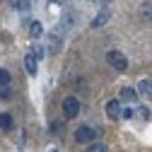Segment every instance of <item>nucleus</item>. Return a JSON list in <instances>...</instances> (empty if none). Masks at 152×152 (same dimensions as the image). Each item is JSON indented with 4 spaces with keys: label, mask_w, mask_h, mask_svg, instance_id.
<instances>
[{
    "label": "nucleus",
    "mask_w": 152,
    "mask_h": 152,
    "mask_svg": "<svg viewBox=\"0 0 152 152\" xmlns=\"http://www.w3.org/2000/svg\"><path fill=\"white\" fill-rule=\"evenodd\" d=\"M106 63L111 68H116V70H126L128 68V58H126L121 51H109L106 53Z\"/></svg>",
    "instance_id": "obj_1"
},
{
    "label": "nucleus",
    "mask_w": 152,
    "mask_h": 152,
    "mask_svg": "<svg viewBox=\"0 0 152 152\" xmlns=\"http://www.w3.org/2000/svg\"><path fill=\"white\" fill-rule=\"evenodd\" d=\"M63 113H65V118H75L80 113V99L77 97H65L63 102Z\"/></svg>",
    "instance_id": "obj_2"
},
{
    "label": "nucleus",
    "mask_w": 152,
    "mask_h": 152,
    "mask_svg": "<svg viewBox=\"0 0 152 152\" xmlns=\"http://www.w3.org/2000/svg\"><path fill=\"white\" fill-rule=\"evenodd\" d=\"M94 138H97V128H89V126H82L75 130V140H77L80 145L82 142H92Z\"/></svg>",
    "instance_id": "obj_3"
},
{
    "label": "nucleus",
    "mask_w": 152,
    "mask_h": 152,
    "mask_svg": "<svg viewBox=\"0 0 152 152\" xmlns=\"http://www.w3.org/2000/svg\"><path fill=\"white\" fill-rule=\"evenodd\" d=\"M106 113H109V118H121V104L116 102V99H109L106 102Z\"/></svg>",
    "instance_id": "obj_4"
},
{
    "label": "nucleus",
    "mask_w": 152,
    "mask_h": 152,
    "mask_svg": "<svg viewBox=\"0 0 152 152\" xmlns=\"http://www.w3.org/2000/svg\"><path fill=\"white\" fill-rule=\"evenodd\" d=\"M135 94H140V97H145V99H152V80H140Z\"/></svg>",
    "instance_id": "obj_5"
},
{
    "label": "nucleus",
    "mask_w": 152,
    "mask_h": 152,
    "mask_svg": "<svg viewBox=\"0 0 152 152\" xmlns=\"http://www.w3.org/2000/svg\"><path fill=\"white\" fill-rule=\"evenodd\" d=\"M36 65H39V61H36L31 53H27V56H24V68H27V72L31 75V77H34L36 72H39V68H36Z\"/></svg>",
    "instance_id": "obj_6"
},
{
    "label": "nucleus",
    "mask_w": 152,
    "mask_h": 152,
    "mask_svg": "<svg viewBox=\"0 0 152 152\" xmlns=\"http://www.w3.org/2000/svg\"><path fill=\"white\" fill-rule=\"evenodd\" d=\"M118 99H121V102H128V104H130V102H135V99H138V94L133 92L130 87H121V92H118Z\"/></svg>",
    "instance_id": "obj_7"
},
{
    "label": "nucleus",
    "mask_w": 152,
    "mask_h": 152,
    "mask_svg": "<svg viewBox=\"0 0 152 152\" xmlns=\"http://www.w3.org/2000/svg\"><path fill=\"white\" fill-rule=\"evenodd\" d=\"M109 17H111V12H109V10H102V12H99V15L94 17V20H92V27L97 29V27H102V24H106V22H109Z\"/></svg>",
    "instance_id": "obj_8"
},
{
    "label": "nucleus",
    "mask_w": 152,
    "mask_h": 152,
    "mask_svg": "<svg viewBox=\"0 0 152 152\" xmlns=\"http://www.w3.org/2000/svg\"><path fill=\"white\" fill-rule=\"evenodd\" d=\"M0 128L3 130H12L15 128V121H12L10 113H0Z\"/></svg>",
    "instance_id": "obj_9"
},
{
    "label": "nucleus",
    "mask_w": 152,
    "mask_h": 152,
    "mask_svg": "<svg viewBox=\"0 0 152 152\" xmlns=\"http://www.w3.org/2000/svg\"><path fill=\"white\" fill-rule=\"evenodd\" d=\"M7 5L15 7V10H20V12H24V10L31 7V5H29V0H7Z\"/></svg>",
    "instance_id": "obj_10"
},
{
    "label": "nucleus",
    "mask_w": 152,
    "mask_h": 152,
    "mask_svg": "<svg viewBox=\"0 0 152 152\" xmlns=\"http://www.w3.org/2000/svg\"><path fill=\"white\" fill-rule=\"evenodd\" d=\"M41 34H44V27H41V22H31V24H29V36H31V39H39Z\"/></svg>",
    "instance_id": "obj_11"
},
{
    "label": "nucleus",
    "mask_w": 152,
    "mask_h": 152,
    "mask_svg": "<svg viewBox=\"0 0 152 152\" xmlns=\"http://www.w3.org/2000/svg\"><path fill=\"white\" fill-rule=\"evenodd\" d=\"M29 48H31L29 53L34 56V58H36V61H41V58H44V56H46V51H44V46H39V44H34V46H29Z\"/></svg>",
    "instance_id": "obj_12"
},
{
    "label": "nucleus",
    "mask_w": 152,
    "mask_h": 152,
    "mask_svg": "<svg viewBox=\"0 0 152 152\" xmlns=\"http://www.w3.org/2000/svg\"><path fill=\"white\" fill-rule=\"evenodd\" d=\"M61 48V41H58V36H48V51L51 53H56Z\"/></svg>",
    "instance_id": "obj_13"
},
{
    "label": "nucleus",
    "mask_w": 152,
    "mask_h": 152,
    "mask_svg": "<svg viewBox=\"0 0 152 152\" xmlns=\"http://www.w3.org/2000/svg\"><path fill=\"white\" fill-rule=\"evenodd\" d=\"M10 85V72L5 68H0V87H7Z\"/></svg>",
    "instance_id": "obj_14"
},
{
    "label": "nucleus",
    "mask_w": 152,
    "mask_h": 152,
    "mask_svg": "<svg viewBox=\"0 0 152 152\" xmlns=\"http://www.w3.org/2000/svg\"><path fill=\"white\" fill-rule=\"evenodd\" d=\"M87 152H109V147H106V145H102V142H94V145H89V147H87Z\"/></svg>",
    "instance_id": "obj_15"
},
{
    "label": "nucleus",
    "mask_w": 152,
    "mask_h": 152,
    "mask_svg": "<svg viewBox=\"0 0 152 152\" xmlns=\"http://www.w3.org/2000/svg\"><path fill=\"white\" fill-rule=\"evenodd\" d=\"M140 15L145 17V20H152V7H150V5H145V7H140Z\"/></svg>",
    "instance_id": "obj_16"
},
{
    "label": "nucleus",
    "mask_w": 152,
    "mask_h": 152,
    "mask_svg": "<svg viewBox=\"0 0 152 152\" xmlns=\"http://www.w3.org/2000/svg\"><path fill=\"white\" fill-rule=\"evenodd\" d=\"M10 94H12V92H10V87H0V99H7Z\"/></svg>",
    "instance_id": "obj_17"
},
{
    "label": "nucleus",
    "mask_w": 152,
    "mask_h": 152,
    "mask_svg": "<svg viewBox=\"0 0 152 152\" xmlns=\"http://www.w3.org/2000/svg\"><path fill=\"white\" fill-rule=\"evenodd\" d=\"M121 116H123V118H130L133 111H130V109H121Z\"/></svg>",
    "instance_id": "obj_18"
},
{
    "label": "nucleus",
    "mask_w": 152,
    "mask_h": 152,
    "mask_svg": "<svg viewBox=\"0 0 152 152\" xmlns=\"http://www.w3.org/2000/svg\"><path fill=\"white\" fill-rule=\"evenodd\" d=\"M51 3H53V5H56V3H65V0H51Z\"/></svg>",
    "instance_id": "obj_19"
}]
</instances>
